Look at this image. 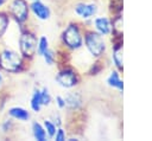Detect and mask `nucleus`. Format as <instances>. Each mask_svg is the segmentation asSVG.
<instances>
[{
	"label": "nucleus",
	"mask_w": 152,
	"mask_h": 141,
	"mask_svg": "<svg viewBox=\"0 0 152 141\" xmlns=\"http://www.w3.org/2000/svg\"><path fill=\"white\" fill-rule=\"evenodd\" d=\"M84 44L88 50V52L94 57V58H101L107 50V44L100 33L96 31H88L84 34Z\"/></svg>",
	"instance_id": "1"
},
{
	"label": "nucleus",
	"mask_w": 152,
	"mask_h": 141,
	"mask_svg": "<svg viewBox=\"0 0 152 141\" xmlns=\"http://www.w3.org/2000/svg\"><path fill=\"white\" fill-rule=\"evenodd\" d=\"M62 43L69 50H78L83 46V34L80 26L75 23L69 24L62 32Z\"/></svg>",
	"instance_id": "2"
},
{
	"label": "nucleus",
	"mask_w": 152,
	"mask_h": 141,
	"mask_svg": "<svg viewBox=\"0 0 152 141\" xmlns=\"http://www.w3.org/2000/svg\"><path fill=\"white\" fill-rule=\"evenodd\" d=\"M0 68L6 72L17 73L23 68V58L17 51L5 49L0 52Z\"/></svg>",
	"instance_id": "3"
},
{
	"label": "nucleus",
	"mask_w": 152,
	"mask_h": 141,
	"mask_svg": "<svg viewBox=\"0 0 152 141\" xmlns=\"http://www.w3.org/2000/svg\"><path fill=\"white\" fill-rule=\"evenodd\" d=\"M37 44H38V39L33 33L28 31L23 32L19 37L20 55L24 58H32L37 53Z\"/></svg>",
	"instance_id": "4"
},
{
	"label": "nucleus",
	"mask_w": 152,
	"mask_h": 141,
	"mask_svg": "<svg viewBox=\"0 0 152 141\" xmlns=\"http://www.w3.org/2000/svg\"><path fill=\"white\" fill-rule=\"evenodd\" d=\"M55 79L58 83V85H61L64 89H71L76 86L80 82L77 72L71 68H63L62 70H59Z\"/></svg>",
	"instance_id": "5"
},
{
	"label": "nucleus",
	"mask_w": 152,
	"mask_h": 141,
	"mask_svg": "<svg viewBox=\"0 0 152 141\" xmlns=\"http://www.w3.org/2000/svg\"><path fill=\"white\" fill-rule=\"evenodd\" d=\"M30 7L26 0H12L10 4V13L14 20L19 24H23L28 18Z\"/></svg>",
	"instance_id": "6"
},
{
	"label": "nucleus",
	"mask_w": 152,
	"mask_h": 141,
	"mask_svg": "<svg viewBox=\"0 0 152 141\" xmlns=\"http://www.w3.org/2000/svg\"><path fill=\"white\" fill-rule=\"evenodd\" d=\"M97 5L94 2H78L75 6V13L83 20H89L94 18L97 13Z\"/></svg>",
	"instance_id": "7"
},
{
	"label": "nucleus",
	"mask_w": 152,
	"mask_h": 141,
	"mask_svg": "<svg viewBox=\"0 0 152 141\" xmlns=\"http://www.w3.org/2000/svg\"><path fill=\"white\" fill-rule=\"evenodd\" d=\"M93 25L95 31L103 37L109 36L112 33V20L106 15L95 17L93 19Z\"/></svg>",
	"instance_id": "8"
},
{
	"label": "nucleus",
	"mask_w": 152,
	"mask_h": 141,
	"mask_svg": "<svg viewBox=\"0 0 152 141\" xmlns=\"http://www.w3.org/2000/svg\"><path fill=\"white\" fill-rule=\"evenodd\" d=\"M28 7H30L32 14L39 20H48L51 15V11H50L49 6L45 5L44 2H42L40 0L32 1V4Z\"/></svg>",
	"instance_id": "9"
},
{
	"label": "nucleus",
	"mask_w": 152,
	"mask_h": 141,
	"mask_svg": "<svg viewBox=\"0 0 152 141\" xmlns=\"http://www.w3.org/2000/svg\"><path fill=\"white\" fill-rule=\"evenodd\" d=\"M112 60H113L118 71L124 70V47H122V43H118V44L113 45Z\"/></svg>",
	"instance_id": "10"
},
{
	"label": "nucleus",
	"mask_w": 152,
	"mask_h": 141,
	"mask_svg": "<svg viewBox=\"0 0 152 141\" xmlns=\"http://www.w3.org/2000/svg\"><path fill=\"white\" fill-rule=\"evenodd\" d=\"M107 84L113 88V89H116L119 90L120 92L124 91V82L120 77V71L118 70H114L109 73V76L107 77Z\"/></svg>",
	"instance_id": "11"
},
{
	"label": "nucleus",
	"mask_w": 152,
	"mask_h": 141,
	"mask_svg": "<svg viewBox=\"0 0 152 141\" xmlns=\"http://www.w3.org/2000/svg\"><path fill=\"white\" fill-rule=\"evenodd\" d=\"M65 107L72 110H77L82 105V97L77 92H70L65 97Z\"/></svg>",
	"instance_id": "12"
},
{
	"label": "nucleus",
	"mask_w": 152,
	"mask_h": 141,
	"mask_svg": "<svg viewBox=\"0 0 152 141\" xmlns=\"http://www.w3.org/2000/svg\"><path fill=\"white\" fill-rule=\"evenodd\" d=\"M8 115H10L12 118L19 120V121H23V122L30 120V113H28L26 109L21 108V107H12V108H10Z\"/></svg>",
	"instance_id": "13"
},
{
	"label": "nucleus",
	"mask_w": 152,
	"mask_h": 141,
	"mask_svg": "<svg viewBox=\"0 0 152 141\" xmlns=\"http://www.w3.org/2000/svg\"><path fill=\"white\" fill-rule=\"evenodd\" d=\"M30 107L34 113H39L43 104H42V100H40V90L39 89H34V91L32 92L31 100H30Z\"/></svg>",
	"instance_id": "14"
},
{
	"label": "nucleus",
	"mask_w": 152,
	"mask_h": 141,
	"mask_svg": "<svg viewBox=\"0 0 152 141\" xmlns=\"http://www.w3.org/2000/svg\"><path fill=\"white\" fill-rule=\"evenodd\" d=\"M32 134H33V137L38 141H45L46 137H48L44 127L38 122L32 123Z\"/></svg>",
	"instance_id": "15"
},
{
	"label": "nucleus",
	"mask_w": 152,
	"mask_h": 141,
	"mask_svg": "<svg viewBox=\"0 0 152 141\" xmlns=\"http://www.w3.org/2000/svg\"><path fill=\"white\" fill-rule=\"evenodd\" d=\"M43 127L45 129V133H46V136L50 137V139H53L55 134H56V130H57V126L55 124V122L52 120H44V123H43Z\"/></svg>",
	"instance_id": "16"
},
{
	"label": "nucleus",
	"mask_w": 152,
	"mask_h": 141,
	"mask_svg": "<svg viewBox=\"0 0 152 141\" xmlns=\"http://www.w3.org/2000/svg\"><path fill=\"white\" fill-rule=\"evenodd\" d=\"M49 49V40L45 36L40 37L38 39V44H37V53L39 56H43V53Z\"/></svg>",
	"instance_id": "17"
},
{
	"label": "nucleus",
	"mask_w": 152,
	"mask_h": 141,
	"mask_svg": "<svg viewBox=\"0 0 152 141\" xmlns=\"http://www.w3.org/2000/svg\"><path fill=\"white\" fill-rule=\"evenodd\" d=\"M42 57L44 58V60H45V63H46L48 65H52V64L55 63V60H56V55H55L53 50H51L50 47L43 53Z\"/></svg>",
	"instance_id": "18"
},
{
	"label": "nucleus",
	"mask_w": 152,
	"mask_h": 141,
	"mask_svg": "<svg viewBox=\"0 0 152 141\" xmlns=\"http://www.w3.org/2000/svg\"><path fill=\"white\" fill-rule=\"evenodd\" d=\"M40 100H42L43 105H49L51 103V95H50L48 88H42L40 89Z\"/></svg>",
	"instance_id": "19"
},
{
	"label": "nucleus",
	"mask_w": 152,
	"mask_h": 141,
	"mask_svg": "<svg viewBox=\"0 0 152 141\" xmlns=\"http://www.w3.org/2000/svg\"><path fill=\"white\" fill-rule=\"evenodd\" d=\"M8 24H10L8 17L5 13H0V37L6 32Z\"/></svg>",
	"instance_id": "20"
},
{
	"label": "nucleus",
	"mask_w": 152,
	"mask_h": 141,
	"mask_svg": "<svg viewBox=\"0 0 152 141\" xmlns=\"http://www.w3.org/2000/svg\"><path fill=\"white\" fill-rule=\"evenodd\" d=\"M110 11L114 14H119L122 12V0H110Z\"/></svg>",
	"instance_id": "21"
},
{
	"label": "nucleus",
	"mask_w": 152,
	"mask_h": 141,
	"mask_svg": "<svg viewBox=\"0 0 152 141\" xmlns=\"http://www.w3.org/2000/svg\"><path fill=\"white\" fill-rule=\"evenodd\" d=\"M53 139H55L56 141H64V140L66 139V134H65V130H64L63 128L58 127V128H57V130H56V134H55Z\"/></svg>",
	"instance_id": "22"
},
{
	"label": "nucleus",
	"mask_w": 152,
	"mask_h": 141,
	"mask_svg": "<svg viewBox=\"0 0 152 141\" xmlns=\"http://www.w3.org/2000/svg\"><path fill=\"white\" fill-rule=\"evenodd\" d=\"M55 101H56V104H57V107H58L59 109H64V108H65V100H64L63 96H61V95L56 96Z\"/></svg>",
	"instance_id": "23"
},
{
	"label": "nucleus",
	"mask_w": 152,
	"mask_h": 141,
	"mask_svg": "<svg viewBox=\"0 0 152 141\" xmlns=\"http://www.w3.org/2000/svg\"><path fill=\"white\" fill-rule=\"evenodd\" d=\"M12 120H6L5 122H4V124H2V130L4 132H7V130H10L11 128H12Z\"/></svg>",
	"instance_id": "24"
},
{
	"label": "nucleus",
	"mask_w": 152,
	"mask_h": 141,
	"mask_svg": "<svg viewBox=\"0 0 152 141\" xmlns=\"http://www.w3.org/2000/svg\"><path fill=\"white\" fill-rule=\"evenodd\" d=\"M2 82H4V78H2V75H1V72H0V85L2 84Z\"/></svg>",
	"instance_id": "25"
},
{
	"label": "nucleus",
	"mask_w": 152,
	"mask_h": 141,
	"mask_svg": "<svg viewBox=\"0 0 152 141\" xmlns=\"http://www.w3.org/2000/svg\"><path fill=\"white\" fill-rule=\"evenodd\" d=\"M5 2H6V0H0V7H1L2 5H5Z\"/></svg>",
	"instance_id": "26"
},
{
	"label": "nucleus",
	"mask_w": 152,
	"mask_h": 141,
	"mask_svg": "<svg viewBox=\"0 0 152 141\" xmlns=\"http://www.w3.org/2000/svg\"><path fill=\"white\" fill-rule=\"evenodd\" d=\"M30 1H36V0H30Z\"/></svg>",
	"instance_id": "27"
}]
</instances>
